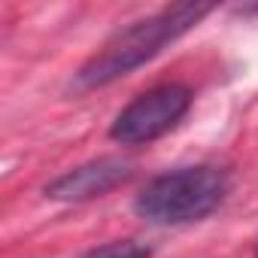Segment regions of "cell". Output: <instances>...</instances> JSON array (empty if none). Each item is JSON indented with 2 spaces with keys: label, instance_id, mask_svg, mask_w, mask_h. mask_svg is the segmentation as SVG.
<instances>
[{
  "label": "cell",
  "instance_id": "1",
  "mask_svg": "<svg viewBox=\"0 0 258 258\" xmlns=\"http://www.w3.org/2000/svg\"><path fill=\"white\" fill-rule=\"evenodd\" d=\"M213 13L210 4H173L164 7L146 19H137L127 28L115 31L70 79L73 94H85L103 85H112L134 70L146 67L152 58H158L170 43L185 37L191 28H198Z\"/></svg>",
  "mask_w": 258,
  "mask_h": 258
},
{
  "label": "cell",
  "instance_id": "2",
  "mask_svg": "<svg viewBox=\"0 0 258 258\" xmlns=\"http://www.w3.org/2000/svg\"><path fill=\"white\" fill-rule=\"evenodd\" d=\"M231 191V173L219 164H185L158 173L134 198V213L161 228L191 225L213 216Z\"/></svg>",
  "mask_w": 258,
  "mask_h": 258
},
{
  "label": "cell",
  "instance_id": "3",
  "mask_svg": "<svg viewBox=\"0 0 258 258\" xmlns=\"http://www.w3.org/2000/svg\"><path fill=\"white\" fill-rule=\"evenodd\" d=\"M191 88L182 82H158L140 91L109 124V140L118 146H149L170 134L191 109Z\"/></svg>",
  "mask_w": 258,
  "mask_h": 258
},
{
  "label": "cell",
  "instance_id": "4",
  "mask_svg": "<svg viewBox=\"0 0 258 258\" xmlns=\"http://www.w3.org/2000/svg\"><path fill=\"white\" fill-rule=\"evenodd\" d=\"M131 176H134V164L127 158L100 155V158L82 161V164L64 170L61 176H55L52 182H46L43 195L58 204H85V201H97V198L109 195L112 188L124 185Z\"/></svg>",
  "mask_w": 258,
  "mask_h": 258
},
{
  "label": "cell",
  "instance_id": "5",
  "mask_svg": "<svg viewBox=\"0 0 258 258\" xmlns=\"http://www.w3.org/2000/svg\"><path fill=\"white\" fill-rule=\"evenodd\" d=\"M79 258H152V246H146L140 240H112V243L82 252Z\"/></svg>",
  "mask_w": 258,
  "mask_h": 258
}]
</instances>
